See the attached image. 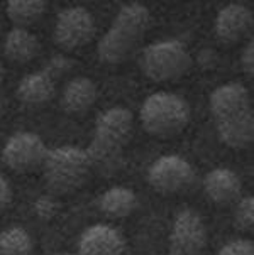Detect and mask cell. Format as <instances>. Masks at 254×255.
Instances as JSON below:
<instances>
[{
	"label": "cell",
	"instance_id": "obj_20",
	"mask_svg": "<svg viewBox=\"0 0 254 255\" xmlns=\"http://www.w3.org/2000/svg\"><path fill=\"white\" fill-rule=\"evenodd\" d=\"M32 239L22 227H8L0 232V255H31Z\"/></svg>",
	"mask_w": 254,
	"mask_h": 255
},
{
	"label": "cell",
	"instance_id": "obj_13",
	"mask_svg": "<svg viewBox=\"0 0 254 255\" xmlns=\"http://www.w3.org/2000/svg\"><path fill=\"white\" fill-rule=\"evenodd\" d=\"M204 191L207 198L215 205H231L241 198L243 183H241L238 172H234L229 167H215L205 174Z\"/></svg>",
	"mask_w": 254,
	"mask_h": 255
},
{
	"label": "cell",
	"instance_id": "obj_11",
	"mask_svg": "<svg viewBox=\"0 0 254 255\" xmlns=\"http://www.w3.org/2000/svg\"><path fill=\"white\" fill-rule=\"evenodd\" d=\"M126 239L117 228L105 223L88 227L78 239V255H124Z\"/></svg>",
	"mask_w": 254,
	"mask_h": 255
},
{
	"label": "cell",
	"instance_id": "obj_2",
	"mask_svg": "<svg viewBox=\"0 0 254 255\" xmlns=\"http://www.w3.org/2000/svg\"><path fill=\"white\" fill-rule=\"evenodd\" d=\"M149 24H151V14L146 5L139 2L122 5L112 20L109 31L98 41V59L105 64L124 63L143 41Z\"/></svg>",
	"mask_w": 254,
	"mask_h": 255
},
{
	"label": "cell",
	"instance_id": "obj_24",
	"mask_svg": "<svg viewBox=\"0 0 254 255\" xmlns=\"http://www.w3.org/2000/svg\"><path fill=\"white\" fill-rule=\"evenodd\" d=\"M56 208H58V205H56V201H54L53 196H41V198H37V201H36L37 217L51 218L56 213Z\"/></svg>",
	"mask_w": 254,
	"mask_h": 255
},
{
	"label": "cell",
	"instance_id": "obj_21",
	"mask_svg": "<svg viewBox=\"0 0 254 255\" xmlns=\"http://www.w3.org/2000/svg\"><path fill=\"white\" fill-rule=\"evenodd\" d=\"M234 223L239 230H251L254 225V200L253 196L239 198L234 210Z\"/></svg>",
	"mask_w": 254,
	"mask_h": 255
},
{
	"label": "cell",
	"instance_id": "obj_4",
	"mask_svg": "<svg viewBox=\"0 0 254 255\" xmlns=\"http://www.w3.org/2000/svg\"><path fill=\"white\" fill-rule=\"evenodd\" d=\"M192 110L183 97L170 92L149 95L139 110L141 125L149 135L168 139L180 133L190 122Z\"/></svg>",
	"mask_w": 254,
	"mask_h": 255
},
{
	"label": "cell",
	"instance_id": "obj_17",
	"mask_svg": "<svg viewBox=\"0 0 254 255\" xmlns=\"http://www.w3.org/2000/svg\"><path fill=\"white\" fill-rule=\"evenodd\" d=\"M41 51V42L29 29L14 27L5 36L3 41V53L10 61L25 64L32 61Z\"/></svg>",
	"mask_w": 254,
	"mask_h": 255
},
{
	"label": "cell",
	"instance_id": "obj_10",
	"mask_svg": "<svg viewBox=\"0 0 254 255\" xmlns=\"http://www.w3.org/2000/svg\"><path fill=\"white\" fill-rule=\"evenodd\" d=\"M209 109L214 124L226 122L253 110L246 86L241 83H226L217 86L209 98Z\"/></svg>",
	"mask_w": 254,
	"mask_h": 255
},
{
	"label": "cell",
	"instance_id": "obj_27",
	"mask_svg": "<svg viewBox=\"0 0 254 255\" xmlns=\"http://www.w3.org/2000/svg\"><path fill=\"white\" fill-rule=\"evenodd\" d=\"M3 105H5V98H3V66L0 63V114L3 112Z\"/></svg>",
	"mask_w": 254,
	"mask_h": 255
},
{
	"label": "cell",
	"instance_id": "obj_28",
	"mask_svg": "<svg viewBox=\"0 0 254 255\" xmlns=\"http://www.w3.org/2000/svg\"><path fill=\"white\" fill-rule=\"evenodd\" d=\"M58 255H73V254H58Z\"/></svg>",
	"mask_w": 254,
	"mask_h": 255
},
{
	"label": "cell",
	"instance_id": "obj_8",
	"mask_svg": "<svg viewBox=\"0 0 254 255\" xmlns=\"http://www.w3.org/2000/svg\"><path fill=\"white\" fill-rule=\"evenodd\" d=\"M95 36V19L85 7L63 8L56 17L53 39L61 49L73 51L87 46Z\"/></svg>",
	"mask_w": 254,
	"mask_h": 255
},
{
	"label": "cell",
	"instance_id": "obj_18",
	"mask_svg": "<svg viewBox=\"0 0 254 255\" xmlns=\"http://www.w3.org/2000/svg\"><path fill=\"white\" fill-rule=\"evenodd\" d=\"M137 194L126 186H114L107 189L98 200V208L109 218H127L137 210Z\"/></svg>",
	"mask_w": 254,
	"mask_h": 255
},
{
	"label": "cell",
	"instance_id": "obj_6",
	"mask_svg": "<svg viewBox=\"0 0 254 255\" xmlns=\"http://www.w3.org/2000/svg\"><path fill=\"white\" fill-rule=\"evenodd\" d=\"M148 183L161 194L188 191L197 181V172L187 159L180 155H161L148 169Z\"/></svg>",
	"mask_w": 254,
	"mask_h": 255
},
{
	"label": "cell",
	"instance_id": "obj_26",
	"mask_svg": "<svg viewBox=\"0 0 254 255\" xmlns=\"http://www.w3.org/2000/svg\"><path fill=\"white\" fill-rule=\"evenodd\" d=\"M12 201V189L5 179L0 176V211L5 210Z\"/></svg>",
	"mask_w": 254,
	"mask_h": 255
},
{
	"label": "cell",
	"instance_id": "obj_5",
	"mask_svg": "<svg viewBox=\"0 0 254 255\" xmlns=\"http://www.w3.org/2000/svg\"><path fill=\"white\" fill-rule=\"evenodd\" d=\"M141 70L153 81H171L182 78L192 66V56L178 39H165L149 44L141 54Z\"/></svg>",
	"mask_w": 254,
	"mask_h": 255
},
{
	"label": "cell",
	"instance_id": "obj_12",
	"mask_svg": "<svg viewBox=\"0 0 254 255\" xmlns=\"http://www.w3.org/2000/svg\"><path fill=\"white\" fill-rule=\"evenodd\" d=\"M253 25V12L243 3H229L219 10L214 20L215 36L226 44H234Z\"/></svg>",
	"mask_w": 254,
	"mask_h": 255
},
{
	"label": "cell",
	"instance_id": "obj_16",
	"mask_svg": "<svg viewBox=\"0 0 254 255\" xmlns=\"http://www.w3.org/2000/svg\"><path fill=\"white\" fill-rule=\"evenodd\" d=\"M215 132H217L219 140L229 149H244V147L251 145L254 139L253 110L236 117V119L215 124Z\"/></svg>",
	"mask_w": 254,
	"mask_h": 255
},
{
	"label": "cell",
	"instance_id": "obj_7",
	"mask_svg": "<svg viewBox=\"0 0 254 255\" xmlns=\"http://www.w3.org/2000/svg\"><path fill=\"white\" fill-rule=\"evenodd\" d=\"M48 150L44 140L37 133L20 130L7 139L2 149V161L8 169L24 174L39 169Z\"/></svg>",
	"mask_w": 254,
	"mask_h": 255
},
{
	"label": "cell",
	"instance_id": "obj_19",
	"mask_svg": "<svg viewBox=\"0 0 254 255\" xmlns=\"http://www.w3.org/2000/svg\"><path fill=\"white\" fill-rule=\"evenodd\" d=\"M5 12L14 27L29 29L44 15L46 2L42 0H12L7 3Z\"/></svg>",
	"mask_w": 254,
	"mask_h": 255
},
{
	"label": "cell",
	"instance_id": "obj_14",
	"mask_svg": "<svg viewBox=\"0 0 254 255\" xmlns=\"http://www.w3.org/2000/svg\"><path fill=\"white\" fill-rule=\"evenodd\" d=\"M97 102V85L87 76H76L66 83L61 95L63 110L73 115L85 114Z\"/></svg>",
	"mask_w": 254,
	"mask_h": 255
},
{
	"label": "cell",
	"instance_id": "obj_3",
	"mask_svg": "<svg viewBox=\"0 0 254 255\" xmlns=\"http://www.w3.org/2000/svg\"><path fill=\"white\" fill-rule=\"evenodd\" d=\"M41 167L46 184L54 194L75 193L87 183L92 172L85 149L76 145H59L49 149Z\"/></svg>",
	"mask_w": 254,
	"mask_h": 255
},
{
	"label": "cell",
	"instance_id": "obj_22",
	"mask_svg": "<svg viewBox=\"0 0 254 255\" xmlns=\"http://www.w3.org/2000/svg\"><path fill=\"white\" fill-rule=\"evenodd\" d=\"M217 255H254V245L251 240L236 239L227 242L217 252Z\"/></svg>",
	"mask_w": 254,
	"mask_h": 255
},
{
	"label": "cell",
	"instance_id": "obj_25",
	"mask_svg": "<svg viewBox=\"0 0 254 255\" xmlns=\"http://www.w3.org/2000/svg\"><path fill=\"white\" fill-rule=\"evenodd\" d=\"M241 68L249 78H253L254 73V42L249 41L248 46L244 47L243 54H241Z\"/></svg>",
	"mask_w": 254,
	"mask_h": 255
},
{
	"label": "cell",
	"instance_id": "obj_9",
	"mask_svg": "<svg viewBox=\"0 0 254 255\" xmlns=\"http://www.w3.org/2000/svg\"><path fill=\"white\" fill-rule=\"evenodd\" d=\"M207 227L195 210H183L173 220L170 232V255H200L207 247Z\"/></svg>",
	"mask_w": 254,
	"mask_h": 255
},
{
	"label": "cell",
	"instance_id": "obj_15",
	"mask_svg": "<svg viewBox=\"0 0 254 255\" xmlns=\"http://www.w3.org/2000/svg\"><path fill=\"white\" fill-rule=\"evenodd\" d=\"M54 95V80L44 70L25 75L17 85V98L27 107H41Z\"/></svg>",
	"mask_w": 254,
	"mask_h": 255
},
{
	"label": "cell",
	"instance_id": "obj_23",
	"mask_svg": "<svg viewBox=\"0 0 254 255\" xmlns=\"http://www.w3.org/2000/svg\"><path fill=\"white\" fill-rule=\"evenodd\" d=\"M71 70V61L66 58V56H61V54H58V56H54V58H51L48 64H46V68H44V71L48 73V75L53 78V80H56V78H59V76H63L66 71H70Z\"/></svg>",
	"mask_w": 254,
	"mask_h": 255
},
{
	"label": "cell",
	"instance_id": "obj_1",
	"mask_svg": "<svg viewBox=\"0 0 254 255\" xmlns=\"http://www.w3.org/2000/svg\"><path fill=\"white\" fill-rule=\"evenodd\" d=\"M132 135V114L124 107H112L97 117L92 140L85 149L92 171L114 176L124 166V152Z\"/></svg>",
	"mask_w": 254,
	"mask_h": 255
}]
</instances>
